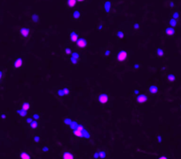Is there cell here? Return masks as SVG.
I'll return each mask as SVG.
<instances>
[{
  "label": "cell",
  "mask_w": 181,
  "mask_h": 159,
  "mask_svg": "<svg viewBox=\"0 0 181 159\" xmlns=\"http://www.w3.org/2000/svg\"><path fill=\"white\" fill-rule=\"evenodd\" d=\"M69 38H70V41L72 43H77V40L79 39V36L76 31H72L70 33V36H69Z\"/></svg>",
  "instance_id": "7c38bea8"
},
{
  "label": "cell",
  "mask_w": 181,
  "mask_h": 159,
  "mask_svg": "<svg viewBox=\"0 0 181 159\" xmlns=\"http://www.w3.org/2000/svg\"><path fill=\"white\" fill-rule=\"evenodd\" d=\"M116 36H117V37H118V38L122 39V38H123V36H124V34H123V31L119 30V31H117Z\"/></svg>",
  "instance_id": "484cf974"
},
{
  "label": "cell",
  "mask_w": 181,
  "mask_h": 159,
  "mask_svg": "<svg viewBox=\"0 0 181 159\" xmlns=\"http://www.w3.org/2000/svg\"><path fill=\"white\" fill-rule=\"evenodd\" d=\"M157 141H158L159 143H161L162 141V138L161 135H158V136H157Z\"/></svg>",
  "instance_id": "836d02e7"
},
{
  "label": "cell",
  "mask_w": 181,
  "mask_h": 159,
  "mask_svg": "<svg viewBox=\"0 0 181 159\" xmlns=\"http://www.w3.org/2000/svg\"><path fill=\"white\" fill-rule=\"evenodd\" d=\"M32 121H33V118H28V119H26V122H27V123H28V125L31 123Z\"/></svg>",
  "instance_id": "d6a6232c"
},
{
  "label": "cell",
  "mask_w": 181,
  "mask_h": 159,
  "mask_svg": "<svg viewBox=\"0 0 181 159\" xmlns=\"http://www.w3.org/2000/svg\"><path fill=\"white\" fill-rule=\"evenodd\" d=\"M23 65V60L21 58H17L16 59L14 60L13 62V67L16 68V69H20V68L22 67Z\"/></svg>",
  "instance_id": "9c48e42d"
},
{
  "label": "cell",
  "mask_w": 181,
  "mask_h": 159,
  "mask_svg": "<svg viewBox=\"0 0 181 159\" xmlns=\"http://www.w3.org/2000/svg\"><path fill=\"white\" fill-rule=\"evenodd\" d=\"M79 60H80V55L78 52L74 51L72 52V54L70 55V63L74 65H77V64L79 63Z\"/></svg>",
  "instance_id": "277c9868"
},
{
  "label": "cell",
  "mask_w": 181,
  "mask_h": 159,
  "mask_svg": "<svg viewBox=\"0 0 181 159\" xmlns=\"http://www.w3.org/2000/svg\"><path fill=\"white\" fill-rule=\"evenodd\" d=\"M77 43V46L78 48H80V49H85V48L87 47V40L85 39V38H79V39L77 40V42L76 43Z\"/></svg>",
  "instance_id": "52a82bcc"
},
{
  "label": "cell",
  "mask_w": 181,
  "mask_h": 159,
  "mask_svg": "<svg viewBox=\"0 0 181 159\" xmlns=\"http://www.w3.org/2000/svg\"><path fill=\"white\" fill-rule=\"evenodd\" d=\"M32 118L34 120H38V119H40V116H39V114L38 113H34L32 116Z\"/></svg>",
  "instance_id": "4316f807"
},
{
  "label": "cell",
  "mask_w": 181,
  "mask_h": 159,
  "mask_svg": "<svg viewBox=\"0 0 181 159\" xmlns=\"http://www.w3.org/2000/svg\"><path fill=\"white\" fill-rule=\"evenodd\" d=\"M72 50H71V48H69V47H67L66 49H65V54L66 55H71L72 54Z\"/></svg>",
  "instance_id": "d4e9b609"
},
{
  "label": "cell",
  "mask_w": 181,
  "mask_h": 159,
  "mask_svg": "<svg viewBox=\"0 0 181 159\" xmlns=\"http://www.w3.org/2000/svg\"><path fill=\"white\" fill-rule=\"evenodd\" d=\"M133 94L134 95H139V94H140V92H139V89H135V90H133Z\"/></svg>",
  "instance_id": "8d00e7d4"
},
{
  "label": "cell",
  "mask_w": 181,
  "mask_h": 159,
  "mask_svg": "<svg viewBox=\"0 0 181 159\" xmlns=\"http://www.w3.org/2000/svg\"><path fill=\"white\" fill-rule=\"evenodd\" d=\"M165 34H166V36H174V34H175L174 28H172V27H169V28H167L166 29H165Z\"/></svg>",
  "instance_id": "9a60e30c"
},
{
  "label": "cell",
  "mask_w": 181,
  "mask_h": 159,
  "mask_svg": "<svg viewBox=\"0 0 181 159\" xmlns=\"http://www.w3.org/2000/svg\"><path fill=\"white\" fill-rule=\"evenodd\" d=\"M80 16H81V13L78 10H75V11L73 12V18H74L75 20H78V19L80 18Z\"/></svg>",
  "instance_id": "44dd1931"
},
{
  "label": "cell",
  "mask_w": 181,
  "mask_h": 159,
  "mask_svg": "<svg viewBox=\"0 0 181 159\" xmlns=\"http://www.w3.org/2000/svg\"><path fill=\"white\" fill-rule=\"evenodd\" d=\"M70 94V88L68 87L67 86L62 88H60L58 91H57V95L60 96V97H63L66 95H69Z\"/></svg>",
  "instance_id": "5b68a950"
},
{
  "label": "cell",
  "mask_w": 181,
  "mask_h": 159,
  "mask_svg": "<svg viewBox=\"0 0 181 159\" xmlns=\"http://www.w3.org/2000/svg\"><path fill=\"white\" fill-rule=\"evenodd\" d=\"M180 107H181V106H180Z\"/></svg>",
  "instance_id": "ee69618b"
},
{
  "label": "cell",
  "mask_w": 181,
  "mask_h": 159,
  "mask_svg": "<svg viewBox=\"0 0 181 159\" xmlns=\"http://www.w3.org/2000/svg\"><path fill=\"white\" fill-rule=\"evenodd\" d=\"M42 152H44V153H46V152H48L49 150H50V148H49V147H47V146H44V147L42 148Z\"/></svg>",
  "instance_id": "f1b7e54d"
},
{
  "label": "cell",
  "mask_w": 181,
  "mask_h": 159,
  "mask_svg": "<svg viewBox=\"0 0 181 159\" xmlns=\"http://www.w3.org/2000/svg\"><path fill=\"white\" fill-rule=\"evenodd\" d=\"M33 141H34V142H36V143L39 142V141H40V138H39V136H38V135H35V136H34V138H33Z\"/></svg>",
  "instance_id": "83f0119b"
},
{
  "label": "cell",
  "mask_w": 181,
  "mask_h": 159,
  "mask_svg": "<svg viewBox=\"0 0 181 159\" xmlns=\"http://www.w3.org/2000/svg\"><path fill=\"white\" fill-rule=\"evenodd\" d=\"M62 159H75V156L71 152L69 151H65L62 154Z\"/></svg>",
  "instance_id": "5bb4252c"
},
{
  "label": "cell",
  "mask_w": 181,
  "mask_h": 159,
  "mask_svg": "<svg viewBox=\"0 0 181 159\" xmlns=\"http://www.w3.org/2000/svg\"><path fill=\"white\" fill-rule=\"evenodd\" d=\"M177 18H178V13H177V12H174V13H173V19L177 20Z\"/></svg>",
  "instance_id": "e575fe53"
},
{
  "label": "cell",
  "mask_w": 181,
  "mask_h": 159,
  "mask_svg": "<svg viewBox=\"0 0 181 159\" xmlns=\"http://www.w3.org/2000/svg\"><path fill=\"white\" fill-rule=\"evenodd\" d=\"M111 8H112V4H111V2L109 1V0H107V1H105L104 4H103V9H104V11L107 13H109L110 11H111Z\"/></svg>",
  "instance_id": "30bf717a"
},
{
  "label": "cell",
  "mask_w": 181,
  "mask_h": 159,
  "mask_svg": "<svg viewBox=\"0 0 181 159\" xmlns=\"http://www.w3.org/2000/svg\"><path fill=\"white\" fill-rule=\"evenodd\" d=\"M20 159H31V156L30 155L27 153V152H20Z\"/></svg>",
  "instance_id": "e0dca14e"
},
{
  "label": "cell",
  "mask_w": 181,
  "mask_h": 159,
  "mask_svg": "<svg viewBox=\"0 0 181 159\" xmlns=\"http://www.w3.org/2000/svg\"><path fill=\"white\" fill-rule=\"evenodd\" d=\"M3 77H4V72L0 70V80L3 79Z\"/></svg>",
  "instance_id": "f35d334b"
},
{
  "label": "cell",
  "mask_w": 181,
  "mask_h": 159,
  "mask_svg": "<svg viewBox=\"0 0 181 159\" xmlns=\"http://www.w3.org/2000/svg\"><path fill=\"white\" fill-rule=\"evenodd\" d=\"M169 25H170V27L174 28L175 26H177V20H175V19H173L172 18V19H170V20H169Z\"/></svg>",
  "instance_id": "cb8c5ba5"
},
{
  "label": "cell",
  "mask_w": 181,
  "mask_h": 159,
  "mask_svg": "<svg viewBox=\"0 0 181 159\" xmlns=\"http://www.w3.org/2000/svg\"><path fill=\"white\" fill-rule=\"evenodd\" d=\"M128 56H129L128 52L123 51V50H121L120 51L116 54V61H118V62H124L125 60H127V58H128Z\"/></svg>",
  "instance_id": "7a4b0ae2"
},
{
  "label": "cell",
  "mask_w": 181,
  "mask_h": 159,
  "mask_svg": "<svg viewBox=\"0 0 181 159\" xmlns=\"http://www.w3.org/2000/svg\"><path fill=\"white\" fill-rule=\"evenodd\" d=\"M29 127H30V129H36L37 127H38V122L36 121V120H33L31 123L29 124Z\"/></svg>",
  "instance_id": "ffe728a7"
},
{
  "label": "cell",
  "mask_w": 181,
  "mask_h": 159,
  "mask_svg": "<svg viewBox=\"0 0 181 159\" xmlns=\"http://www.w3.org/2000/svg\"><path fill=\"white\" fill-rule=\"evenodd\" d=\"M136 101L139 104H143L148 101V97L145 94H139L136 97Z\"/></svg>",
  "instance_id": "8992f818"
},
{
  "label": "cell",
  "mask_w": 181,
  "mask_h": 159,
  "mask_svg": "<svg viewBox=\"0 0 181 159\" xmlns=\"http://www.w3.org/2000/svg\"><path fill=\"white\" fill-rule=\"evenodd\" d=\"M167 80H168V81H169V82H174V81L176 80V76L174 75V74L169 73V74L167 75Z\"/></svg>",
  "instance_id": "7402d4cb"
},
{
  "label": "cell",
  "mask_w": 181,
  "mask_h": 159,
  "mask_svg": "<svg viewBox=\"0 0 181 159\" xmlns=\"http://www.w3.org/2000/svg\"><path fill=\"white\" fill-rule=\"evenodd\" d=\"M107 156V153L104 150H99L96 151L93 154V157L95 159H105Z\"/></svg>",
  "instance_id": "ba28073f"
},
{
  "label": "cell",
  "mask_w": 181,
  "mask_h": 159,
  "mask_svg": "<svg viewBox=\"0 0 181 159\" xmlns=\"http://www.w3.org/2000/svg\"><path fill=\"white\" fill-rule=\"evenodd\" d=\"M21 109L23 110H26V111H28L30 109V103L28 102H23L22 104H21Z\"/></svg>",
  "instance_id": "d6986e66"
},
{
  "label": "cell",
  "mask_w": 181,
  "mask_h": 159,
  "mask_svg": "<svg viewBox=\"0 0 181 159\" xmlns=\"http://www.w3.org/2000/svg\"><path fill=\"white\" fill-rule=\"evenodd\" d=\"M77 4V0H67V5L69 7H75Z\"/></svg>",
  "instance_id": "ac0fdd59"
},
{
  "label": "cell",
  "mask_w": 181,
  "mask_h": 159,
  "mask_svg": "<svg viewBox=\"0 0 181 159\" xmlns=\"http://www.w3.org/2000/svg\"><path fill=\"white\" fill-rule=\"evenodd\" d=\"M17 114L20 117H26V116L28 115V111H26V110H23V109H18L16 111Z\"/></svg>",
  "instance_id": "2e32d148"
},
{
  "label": "cell",
  "mask_w": 181,
  "mask_h": 159,
  "mask_svg": "<svg viewBox=\"0 0 181 159\" xmlns=\"http://www.w3.org/2000/svg\"><path fill=\"white\" fill-rule=\"evenodd\" d=\"M140 67V64H135L134 65V69H139V68Z\"/></svg>",
  "instance_id": "74e56055"
},
{
  "label": "cell",
  "mask_w": 181,
  "mask_h": 159,
  "mask_svg": "<svg viewBox=\"0 0 181 159\" xmlns=\"http://www.w3.org/2000/svg\"><path fill=\"white\" fill-rule=\"evenodd\" d=\"M101 28H102V25H100L99 26V29H101Z\"/></svg>",
  "instance_id": "60d3db41"
},
{
  "label": "cell",
  "mask_w": 181,
  "mask_h": 159,
  "mask_svg": "<svg viewBox=\"0 0 181 159\" xmlns=\"http://www.w3.org/2000/svg\"><path fill=\"white\" fill-rule=\"evenodd\" d=\"M159 91V88L157 87L156 85H150L148 87V92L151 94V95H156L157 93Z\"/></svg>",
  "instance_id": "8fae6325"
},
{
  "label": "cell",
  "mask_w": 181,
  "mask_h": 159,
  "mask_svg": "<svg viewBox=\"0 0 181 159\" xmlns=\"http://www.w3.org/2000/svg\"><path fill=\"white\" fill-rule=\"evenodd\" d=\"M98 101H99V103H101V104H107V103H108L109 101V95L107 94V93H101L100 95H98Z\"/></svg>",
  "instance_id": "3957f363"
},
{
  "label": "cell",
  "mask_w": 181,
  "mask_h": 159,
  "mask_svg": "<svg viewBox=\"0 0 181 159\" xmlns=\"http://www.w3.org/2000/svg\"><path fill=\"white\" fill-rule=\"evenodd\" d=\"M77 1H78V2H84L85 0H77Z\"/></svg>",
  "instance_id": "b9f144b4"
},
{
  "label": "cell",
  "mask_w": 181,
  "mask_h": 159,
  "mask_svg": "<svg viewBox=\"0 0 181 159\" xmlns=\"http://www.w3.org/2000/svg\"><path fill=\"white\" fill-rule=\"evenodd\" d=\"M158 159H168V157L166 155H162L160 157H158Z\"/></svg>",
  "instance_id": "ab89813d"
},
{
  "label": "cell",
  "mask_w": 181,
  "mask_h": 159,
  "mask_svg": "<svg viewBox=\"0 0 181 159\" xmlns=\"http://www.w3.org/2000/svg\"><path fill=\"white\" fill-rule=\"evenodd\" d=\"M110 53H111V52H110L109 50H106V51H104V55L106 56V57H108V56L110 55Z\"/></svg>",
  "instance_id": "1f68e13d"
},
{
  "label": "cell",
  "mask_w": 181,
  "mask_h": 159,
  "mask_svg": "<svg viewBox=\"0 0 181 159\" xmlns=\"http://www.w3.org/2000/svg\"><path fill=\"white\" fill-rule=\"evenodd\" d=\"M156 55L158 57H162V56L164 55V51H163V50L162 49V48H158L156 50Z\"/></svg>",
  "instance_id": "603a6c76"
},
{
  "label": "cell",
  "mask_w": 181,
  "mask_h": 159,
  "mask_svg": "<svg viewBox=\"0 0 181 159\" xmlns=\"http://www.w3.org/2000/svg\"><path fill=\"white\" fill-rule=\"evenodd\" d=\"M6 118H7L6 113H1V114H0V119H3V120H4V119H5Z\"/></svg>",
  "instance_id": "4dcf8cb0"
},
{
  "label": "cell",
  "mask_w": 181,
  "mask_h": 159,
  "mask_svg": "<svg viewBox=\"0 0 181 159\" xmlns=\"http://www.w3.org/2000/svg\"><path fill=\"white\" fill-rule=\"evenodd\" d=\"M0 84H1V80H0Z\"/></svg>",
  "instance_id": "7bdbcfd3"
},
{
  "label": "cell",
  "mask_w": 181,
  "mask_h": 159,
  "mask_svg": "<svg viewBox=\"0 0 181 159\" xmlns=\"http://www.w3.org/2000/svg\"><path fill=\"white\" fill-rule=\"evenodd\" d=\"M29 33H30V30L28 28H21L20 29V36H23V37H28L29 36Z\"/></svg>",
  "instance_id": "4fadbf2b"
},
{
  "label": "cell",
  "mask_w": 181,
  "mask_h": 159,
  "mask_svg": "<svg viewBox=\"0 0 181 159\" xmlns=\"http://www.w3.org/2000/svg\"><path fill=\"white\" fill-rule=\"evenodd\" d=\"M133 28H135V29H139V23L134 24V25H133Z\"/></svg>",
  "instance_id": "d590c367"
},
{
  "label": "cell",
  "mask_w": 181,
  "mask_h": 159,
  "mask_svg": "<svg viewBox=\"0 0 181 159\" xmlns=\"http://www.w3.org/2000/svg\"><path fill=\"white\" fill-rule=\"evenodd\" d=\"M32 20H34V21H37L38 20V19H39V16L37 15V14H32Z\"/></svg>",
  "instance_id": "f546056e"
},
{
  "label": "cell",
  "mask_w": 181,
  "mask_h": 159,
  "mask_svg": "<svg viewBox=\"0 0 181 159\" xmlns=\"http://www.w3.org/2000/svg\"><path fill=\"white\" fill-rule=\"evenodd\" d=\"M65 124L69 125V126L72 128V133L74 136L78 137V138H85V139H89L90 138V134H89L88 130L84 127L82 125L78 124L76 121H72L71 119H65Z\"/></svg>",
  "instance_id": "6da1fadb"
}]
</instances>
